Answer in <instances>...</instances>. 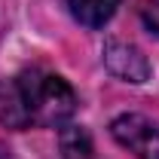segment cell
Segmentation results:
<instances>
[{"mask_svg":"<svg viewBox=\"0 0 159 159\" xmlns=\"http://www.w3.org/2000/svg\"><path fill=\"white\" fill-rule=\"evenodd\" d=\"M16 95L21 101L25 119L46 125V129H61L77 110V95L67 86V80L49 70H25L16 83Z\"/></svg>","mask_w":159,"mask_h":159,"instance_id":"cell-1","label":"cell"},{"mask_svg":"<svg viewBox=\"0 0 159 159\" xmlns=\"http://www.w3.org/2000/svg\"><path fill=\"white\" fill-rule=\"evenodd\" d=\"M110 135L138 159H159V129L141 113H122L110 122Z\"/></svg>","mask_w":159,"mask_h":159,"instance_id":"cell-2","label":"cell"},{"mask_svg":"<svg viewBox=\"0 0 159 159\" xmlns=\"http://www.w3.org/2000/svg\"><path fill=\"white\" fill-rule=\"evenodd\" d=\"M104 64H107V70L113 77L125 80V83H147V77H150V61H147V55L141 52L138 46H132V43L110 40L104 46Z\"/></svg>","mask_w":159,"mask_h":159,"instance_id":"cell-3","label":"cell"},{"mask_svg":"<svg viewBox=\"0 0 159 159\" xmlns=\"http://www.w3.org/2000/svg\"><path fill=\"white\" fill-rule=\"evenodd\" d=\"M67 6H70V12H74V19L80 25H86V28H104L107 21L113 19L119 0H67Z\"/></svg>","mask_w":159,"mask_h":159,"instance_id":"cell-4","label":"cell"},{"mask_svg":"<svg viewBox=\"0 0 159 159\" xmlns=\"http://www.w3.org/2000/svg\"><path fill=\"white\" fill-rule=\"evenodd\" d=\"M58 147L64 159H92V153H95L92 138L83 125H64L58 135Z\"/></svg>","mask_w":159,"mask_h":159,"instance_id":"cell-5","label":"cell"}]
</instances>
